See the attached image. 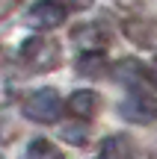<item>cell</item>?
<instances>
[{"mask_svg": "<svg viewBox=\"0 0 157 159\" xmlns=\"http://www.w3.org/2000/svg\"><path fill=\"white\" fill-rule=\"evenodd\" d=\"M21 59L30 65L33 71H51L59 65V47L53 44L51 39H42V35H33L21 44Z\"/></svg>", "mask_w": 157, "mask_h": 159, "instance_id": "cell-2", "label": "cell"}, {"mask_svg": "<svg viewBox=\"0 0 157 159\" xmlns=\"http://www.w3.org/2000/svg\"><path fill=\"white\" fill-rule=\"evenodd\" d=\"M122 115L130 121H140V124H148V121H154V103L145 94L130 97L128 103H122Z\"/></svg>", "mask_w": 157, "mask_h": 159, "instance_id": "cell-6", "label": "cell"}, {"mask_svg": "<svg viewBox=\"0 0 157 159\" xmlns=\"http://www.w3.org/2000/svg\"><path fill=\"white\" fill-rule=\"evenodd\" d=\"M62 139L68 144H86L89 139V127H83L80 121H74V124H65L62 127Z\"/></svg>", "mask_w": 157, "mask_h": 159, "instance_id": "cell-11", "label": "cell"}, {"mask_svg": "<svg viewBox=\"0 0 157 159\" xmlns=\"http://www.w3.org/2000/svg\"><path fill=\"white\" fill-rule=\"evenodd\" d=\"M12 6H15V0H0V18H3V15H9V12H12Z\"/></svg>", "mask_w": 157, "mask_h": 159, "instance_id": "cell-12", "label": "cell"}, {"mask_svg": "<svg viewBox=\"0 0 157 159\" xmlns=\"http://www.w3.org/2000/svg\"><path fill=\"white\" fill-rule=\"evenodd\" d=\"M21 109L36 124H53V121L59 118V112H62V100H59V94L53 89H39V91H33V94H27V100H24Z\"/></svg>", "mask_w": 157, "mask_h": 159, "instance_id": "cell-1", "label": "cell"}, {"mask_svg": "<svg viewBox=\"0 0 157 159\" xmlns=\"http://www.w3.org/2000/svg\"><path fill=\"white\" fill-rule=\"evenodd\" d=\"M71 41H74L80 50H86V53H101L110 44V33H107L101 24H80V27L71 33Z\"/></svg>", "mask_w": 157, "mask_h": 159, "instance_id": "cell-3", "label": "cell"}, {"mask_svg": "<svg viewBox=\"0 0 157 159\" xmlns=\"http://www.w3.org/2000/svg\"><path fill=\"white\" fill-rule=\"evenodd\" d=\"M65 106H68V112L74 115V118L86 121V118H92L95 109H98V94H95V91H74Z\"/></svg>", "mask_w": 157, "mask_h": 159, "instance_id": "cell-5", "label": "cell"}, {"mask_svg": "<svg viewBox=\"0 0 157 159\" xmlns=\"http://www.w3.org/2000/svg\"><path fill=\"white\" fill-rule=\"evenodd\" d=\"M77 71H80L83 77H104L107 59L101 56V53H83V56L77 59Z\"/></svg>", "mask_w": 157, "mask_h": 159, "instance_id": "cell-9", "label": "cell"}, {"mask_svg": "<svg viewBox=\"0 0 157 159\" xmlns=\"http://www.w3.org/2000/svg\"><path fill=\"white\" fill-rule=\"evenodd\" d=\"M65 3H68V6H74V9H86L92 0H65Z\"/></svg>", "mask_w": 157, "mask_h": 159, "instance_id": "cell-13", "label": "cell"}, {"mask_svg": "<svg viewBox=\"0 0 157 159\" xmlns=\"http://www.w3.org/2000/svg\"><path fill=\"white\" fill-rule=\"evenodd\" d=\"M27 21L39 30H53L59 24H65V6H59L56 0H39V3L30 9Z\"/></svg>", "mask_w": 157, "mask_h": 159, "instance_id": "cell-4", "label": "cell"}, {"mask_svg": "<svg viewBox=\"0 0 157 159\" xmlns=\"http://www.w3.org/2000/svg\"><path fill=\"white\" fill-rule=\"evenodd\" d=\"M101 159H134V144L128 136H110L101 144Z\"/></svg>", "mask_w": 157, "mask_h": 159, "instance_id": "cell-7", "label": "cell"}, {"mask_svg": "<svg viewBox=\"0 0 157 159\" xmlns=\"http://www.w3.org/2000/svg\"><path fill=\"white\" fill-rule=\"evenodd\" d=\"M151 80H154V85H157V56L151 59Z\"/></svg>", "mask_w": 157, "mask_h": 159, "instance_id": "cell-14", "label": "cell"}, {"mask_svg": "<svg viewBox=\"0 0 157 159\" xmlns=\"http://www.w3.org/2000/svg\"><path fill=\"white\" fill-rule=\"evenodd\" d=\"M125 33H128L130 41H136V44H142V47H154V44H157V24H154V21L128 24Z\"/></svg>", "mask_w": 157, "mask_h": 159, "instance_id": "cell-8", "label": "cell"}, {"mask_svg": "<svg viewBox=\"0 0 157 159\" xmlns=\"http://www.w3.org/2000/svg\"><path fill=\"white\" fill-rule=\"evenodd\" d=\"M27 159H65V156H62V150H59L56 144H51L47 139H36L27 148Z\"/></svg>", "mask_w": 157, "mask_h": 159, "instance_id": "cell-10", "label": "cell"}]
</instances>
